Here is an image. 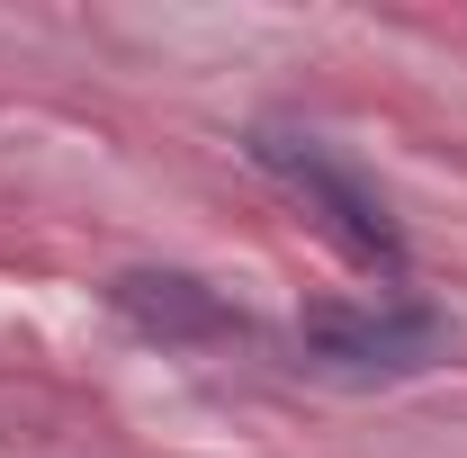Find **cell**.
<instances>
[{
	"mask_svg": "<svg viewBox=\"0 0 467 458\" xmlns=\"http://www.w3.org/2000/svg\"><path fill=\"white\" fill-rule=\"evenodd\" d=\"M252 162L279 180V189H296L315 216H324V234L342 243L350 261H368V270H405V234H396V216H387V198L368 189V180L350 172L342 153L324 144V135H296V126H261L252 135Z\"/></svg>",
	"mask_w": 467,
	"mask_h": 458,
	"instance_id": "1",
	"label": "cell"
},
{
	"mask_svg": "<svg viewBox=\"0 0 467 458\" xmlns=\"http://www.w3.org/2000/svg\"><path fill=\"white\" fill-rule=\"evenodd\" d=\"M441 342H450V324L422 297H378V306L324 297V306L296 315V350L324 378H413V369L441 359Z\"/></svg>",
	"mask_w": 467,
	"mask_h": 458,
	"instance_id": "2",
	"label": "cell"
},
{
	"mask_svg": "<svg viewBox=\"0 0 467 458\" xmlns=\"http://www.w3.org/2000/svg\"><path fill=\"white\" fill-rule=\"evenodd\" d=\"M109 306L144 333V342H171V350L234 342V333H243V315H234L207 279H189V270H117V279H109Z\"/></svg>",
	"mask_w": 467,
	"mask_h": 458,
	"instance_id": "3",
	"label": "cell"
}]
</instances>
